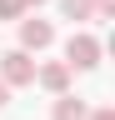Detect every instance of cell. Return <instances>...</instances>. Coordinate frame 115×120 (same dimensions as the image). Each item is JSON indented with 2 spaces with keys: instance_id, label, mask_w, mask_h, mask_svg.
<instances>
[{
  "instance_id": "5b68a950",
  "label": "cell",
  "mask_w": 115,
  "mask_h": 120,
  "mask_svg": "<svg viewBox=\"0 0 115 120\" xmlns=\"http://www.w3.org/2000/svg\"><path fill=\"white\" fill-rule=\"evenodd\" d=\"M90 115V105L85 100H75V95H55V115L50 120H85Z\"/></svg>"
},
{
  "instance_id": "52a82bcc",
  "label": "cell",
  "mask_w": 115,
  "mask_h": 120,
  "mask_svg": "<svg viewBox=\"0 0 115 120\" xmlns=\"http://www.w3.org/2000/svg\"><path fill=\"white\" fill-rule=\"evenodd\" d=\"M20 15H25L20 0H0V20H20Z\"/></svg>"
},
{
  "instance_id": "6da1fadb",
  "label": "cell",
  "mask_w": 115,
  "mask_h": 120,
  "mask_svg": "<svg viewBox=\"0 0 115 120\" xmlns=\"http://www.w3.org/2000/svg\"><path fill=\"white\" fill-rule=\"evenodd\" d=\"M65 65L70 70H95L100 65V40L85 35V30H75V35L65 40Z\"/></svg>"
},
{
  "instance_id": "8992f818",
  "label": "cell",
  "mask_w": 115,
  "mask_h": 120,
  "mask_svg": "<svg viewBox=\"0 0 115 120\" xmlns=\"http://www.w3.org/2000/svg\"><path fill=\"white\" fill-rule=\"evenodd\" d=\"M60 10H65V20H90V0H60Z\"/></svg>"
},
{
  "instance_id": "3957f363",
  "label": "cell",
  "mask_w": 115,
  "mask_h": 120,
  "mask_svg": "<svg viewBox=\"0 0 115 120\" xmlns=\"http://www.w3.org/2000/svg\"><path fill=\"white\" fill-rule=\"evenodd\" d=\"M55 40V25L50 20H20V50H45V45Z\"/></svg>"
},
{
  "instance_id": "277c9868",
  "label": "cell",
  "mask_w": 115,
  "mask_h": 120,
  "mask_svg": "<svg viewBox=\"0 0 115 120\" xmlns=\"http://www.w3.org/2000/svg\"><path fill=\"white\" fill-rule=\"evenodd\" d=\"M35 80L50 90V95H70V65L65 60H50V65H40L35 70Z\"/></svg>"
},
{
  "instance_id": "30bf717a",
  "label": "cell",
  "mask_w": 115,
  "mask_h": 120,
  "mask_svg": "<svg viewBox=\"0 0 115 120\" xmlns=\"http://www.w3.org/2000/svg\"><path fill=\"white\" fill-rule=\"evenodd\" d=\"M20 5H25V10H30V5H45V0H20Z\"/></svg>"
},
{
  "instance_id": "ba28073f",
  "label": "cell",
  "mask_w": 115,
  "mask_h": 120,
  "mask_svg": "<svg viewBox=\"0 0 115 120\" xmlns=\"http://www.w3.org/2000/svg\"><path fill=\"white\" fill-rule=\"evenodd\" d=\"M85 120H115V110H110V105H100V110H90Z\"/></svg>"
},
{
  "instance_id": "9c48e42d",
  "label": "cell",
  "mask_w": 115,
  "mask_h": 120,
  "mask_svg": "<svg viewBox=\"0 0 115 120\" xmlns=\"http://www.w3.org/2000/svg\"><path fill=\"white\" fill-rule=\"evenodd\" d=\"M5 105H10V85L0 80V110H5Z\"/></svg>"
},
{
  "instance_id": "7a4b0ae2",
  "label": "cell",
  "mask_w": 115,
  "mask_h": 120,
  "mask_svg": "<svg viewBox=\"0 0 115 120\" xmlns=\"http://www.w3.org/2000/svg\"><path fill=\"white\" fill-rule=\"evenodd\" d=\"M0 80H5V85H30L35 80L30 50H5V55H0Z\"/></svg>"
}]
</instances>
